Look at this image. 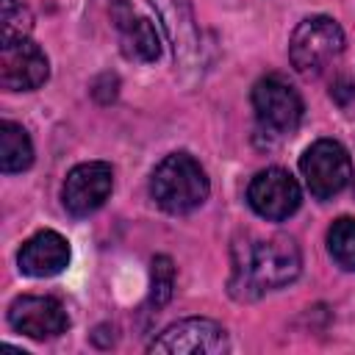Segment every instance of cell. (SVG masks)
<instances>
[{"label":"cell","mask_w":355,"mask_h":355,"mask_svg":"<svg viewBox=\"0 0 355 355\" xmlns=\"http://www.w3.org/2000/svg\"><path fill=\"white\" fill-rule=\"evenodd\" d=\"M300 266H302L300 247L288 236L236 244L230 291L236 300H255L263 291H272L297 280Z\"/></svg>","instance_id":"1"},{"label":"cell","mask_w":355,"mask_h":355,"mask_svg":"<svg viewBox=\"0 0 355 355\" xmlns=\"http://www.w3.org/2000/svg\"><path fill=\"white\" fill-rule=\"evenodd\" d=\"M208 175L189 153L166 155L150 178V194L166 214H189L208 197Z\"/></svg>","instance_id":"2"},{"label":"cell","mask_w":355,"mask_h":355,"mask_svg":"<svg viewBox=\"0 0 355 355\" xmlns=\"http://www.w3.org/2000/svg\"><path fill=\"white\" fill-rule=\"evenodd\" d=\"M344 50V31L330 17H308L302 19L288 39V58L294 69L305 78L319 75L330 61H336Z\"/></svg>","instance_id":"3"},{"label":"cell","mask_w":355,"mask_h":355,"mask_svg":"<svg viewBox=\"0 0 355 355\" xmlns=\"http://www.w3.org/2000/svg\"><path fill=\"white\" fill-rule=\"evenodd\" d=\"M252 108L263 130L291 136L302 122V97L280 75H266L252 86Z\"/></svg>","instance_id":"4"},{"label":"cell","mask_w":355,"mask_h":355,"mask_svg":"<svg viewBox=\"0 0 355 355\" xmlns=\"http://www.w3.org/2000/svg\"><path fill=\"white\" fill-rule=\"evenodd\" d=\"M300 169H302V178H305L308 191L313 197H319V200H327V197L338 194L349 183V178H352L349 153L338 141H333V139L313 141L302 153Z\"/></svg>","instance_id":"5"},{"label":"cell","mask_w":355,"mask_h":355,"mask_svg":"<svg viewBox=\"0 0 355 355\" xmlns=\"http://www.w3.org/2000/svg\"><path fill=\"white\" fill-rule=\"evenodd\" d=\"M150 352H183V355H219L227 349L225 327L214 319L191 316L169 324L158 338L150 341Z\"/></svg>","instance_id":"6"},{"label":"cell","mask_w":355,"mask_h":355,"mask_svg":"<svg viewBox=\"0 0 355 355\" xmlns=\"http://www.w3.org/2000/svg\"><path fill=\"white\" fill-rule=\"evenodd\" d=\"M247 200H250V208L258 216H263L269 222H283L300 208L302 191H300L297 180L286 169L269 166V169H261L250 180Z\"/></svg>","instance_id":"7"},{"label":"cell","mask_w":355,"mask_h":355,"mask_svg":"<svg viewBox=\"0 0 355 355\" xmlns=\"http://www.w3.org/2000/svg\"><path fill=\"white\" fill-rule=\"evenodd\" d=\"M111 189H114V169H111V164H105V161H86V164H78L67 175L64 189H61V200H64V208L72 216H89V214H94L108 200Z\"/></svg>","instance_id":"8"},{"label":"cell","mask_w":355,"mask_h":355,"mask_svg":"<svg viewBox=\"0 0 355 355\" xmlns=\"http://www.w3.org/2000/svg\"><path fill=\"white\" fill-rule=\"evenodd\" d=\"M50 75L47 55L31 39L3 42L0 50V86L6 92H31L39 89Z\"/></svg>","instance_id":"9"},{"label":"cell","mask_w":355,"mask_h":355,"mask_svg":"<svg viewBox=\"0 0 355 355\" xmlns=\"http://www.w3.org/2000/svg\"><path fill=\"white\" fill-rule=\"evenodd\" d=\"M150 6L155 8V14L172 42L178 67L183 72L197 69L200 67V33H197V22H194L191 0H150Z\"/></svg>","instance_id":"10"},{"label":"cell","mask_w":355,"mask_h":355,"mask_svg":"<svg viewBox=\"0 0 355 355\" xmlns=\"http://www.w3.org/2000/svg\"><path fill=\"white\" fill-rule=\"evenodd\" d=\"M8 322L17 333L31 338H55L67 330L69 316L55 297H17L8 308Z\"/></svg>","instance_id":"11"},{"label":"cell","mask_w":355,"mask_h":355,"mask_svg":"<svg viewBox=\"0 0 355 355\" xmlns=\"http://www.w3.org/2000/svg\"><path fill=\"white\" fill-rule=\"evenodd\" d=\"M111 17H114V25L119 31V47H122L125 58L150 64L161 55V39H158L153 22L144 17H136L125 0H116Z\"/></svg>","instance_id":"12"},{"label":"cell","mask_w":355,"mask_h":355,"mask_svg":"<svg viewBox=\"0 0 355 355\" xmlns=\"http://www.w3.org/2000/svg\"><path fill=\"white\" fill-rule=\"evenodd\" d=\"M17 263L25 275L31 277H50L58 275L67 263H69V244L61 233L55 230H39L36 236H31L19 252H17Z\"/></svg>","instance_id":"13"},{"label":"cell","mask_w":355,"mask_h":355,"mask_svg":"<svg viewBox=\"0 0 355 355\" xmlns=\"http://www.w3.org/2000/svg\"><path fill=\"white\" fill-rule=\"evenodd\" d=\"M33 164V144L22 125L17 122H0V169L6 175L22 172Z\"/></svg>","instance_id":"14"},{"label":"cell","mask_w":355,"mask_h":355,"mask_svg":"<svg viewBox=\"0 0 355 355\" xmlns=\"http://www.w3.org/2000/svg\"><path fill=\"white\" fill-rule=\"evenodd\" d=\"M327 250H330V258L341 269L355 272V219L352 216H341V219H336L330 225Z\"/></svg>","instance_id":"15"},{"label":"cell","mask_w":355,"mask_h":355,"mask_svg":"<svg viewBox=\"0 0 355 355\" xmlns=\"http://www.w3.org/2000/svg\"><path fill=\"white\" fill-rule=\"evenodd\" d=\"M0 28H3V42H17L28 39V31L33 28V17L22 0H3V14H0Z\"/></svg>","instance_id":"16"},{"label":"cell","mask_w":355,"mask_h":355,"mask_svg":"<svg viewBox=\"0 0 355 355\" xmlns=\"http://www.w3.org/2000/svg\"><path fill=\"white\" fill-rule=\"evenodd\" d=\"M172 283H175V269H172V261L166 255H158L153 261V294H150V302L155 308H161L169 297H172Z\"/></svg>","instance_id":"17"}]
</instances>
